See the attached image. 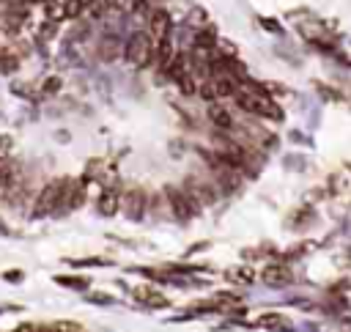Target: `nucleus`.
<instances>
[{"mask_svg":"<svg viewBox=\"0 0 351 332\" xmlns=\"http://www.w3.org/2000/svg\"><path fill=\"white\" fill-rule=\"evenodd\" d=\"M154 52H156V41L151 38L148 30H134V33L126 38V44H123V58H126V63H129V66H137V69L154 63Z\"/></svg>","mask_w":351,"mask_h":332,"instance_id":"f257e3e1","label":"nucleus"},{"mask_svg":"<svg viewBox=\"0 0 351 332\" xmlns=\"http://www.w3.org/2000/svg\"><path fill=\"white\" fill-rule=\"evenodd\" d=\"M162 192H165L167 209H170V214H173L176 222H189V220L200 211V206L186 195V189H184L181 184H167Z\"/></svg>","mask_w":351,"mask_h":332,"instance_id":"f03ea898","label":"nucleus"},{"mask_svg":"<svg viewBox=\"0 0 351 332\" xmlns=\"http://www.w3.org/2000/svg\"><path fill=\"white\" fill-rule=\"evenodd\" d=\"M60 195H63V178H58V181H47V184L41 187V192L36 195V200H33L30 217H33V220H41V217L55 214L58 206H60Z\"/></svg>","mask_w":351,"mask_h":332,"instance_id":"7ed1b4c3","label":"nucleus"},{"mask_svg":"<svg viewBox=\"0 0 351 332\" xmlns=\"http://www.w3.org/2000/svg\"><path fill=\"white\" fill-rule=\"evenodd\" d=\"M181 187L186 189V195H189L200 209H203V206H214L217 198H219V189H217V184H214L211 176H186Z\"/></svg>","mask_w":351,"mask_h":332,"instance_id":"20e7f679","label":"nucleus"},{"mask_svg":"<svg viewBox=\"0 0 351 332\" xmlns=\"http://www.w3.org/2000/svg\"><path fill=\"white\" fill-rule=\"evenodd\" d=\"M121 211H123L126 220L140 222L148 214V192L143 187H137V184L126 187L123 195H121Z\"/></svg>","mask_w":351,"mask_h":332,"instance_id":"39448f33","label":"nucleus"},{"mask_svg":"<svg viewBox=\"0 0 351 332\" xmlns=\"http://www.w3.org/2000/svg\"><path fill=\"white\" fill-rule=\"evenodd\" d=\"M170 30H173L170 14L165 8H154L148 14V33H151V38L154 41H165V38H170Z\"/></svg>","mask_w":351,"mask_h":332,"instance_id":"423d86ee","label":"nucleus"},{"mask_svg":"<svg viewBox=\"0 0 351 332\" xmlns=\"http://www.w3.org/2000/svg\"><path fill=\"white\" fill-rule=\"evenodd\" d=\"M261 280H263L266 285H288V283L293 280V272H291V266H285V263H269V266L261 272Z\"/></svg>","mask_w":351,"mask_h":332,"instance_id":"0eeeda50","label":"nucleus"},{"mask_svg":"<svg viewBox=\"0 0 351 332\" xmlns=\"http://www.w3.org/2000/svg\"><path fill=\"white\" fill-rule=\"evenodd\" d=\"M121 52H123V44H121V38L115 36V33H107V36H101L99 38V47H96V55L101 58V60H115V58H121Z\"/></svg>","mask_w":351,"mask_h":332,"instance_id":"6e6552de","label":"nucleus"},{"mask_svg":"<svg viewBox=\"0 0 351 332\" xmlns=\"http://www.w3.org/2000/svg\"><path fill=\"white\" fill-rule=\"evenodd\" d=\"M96 211H99L101 217H112V214H118V211H121V195H118L112 187H107V189L96 198Z\"/></svg>","mask_w":351,"mask_h":332,"instance_id":"1a4fd4ad","label":"nucleus"},{"mask_svg":"<svg viewBox=\"0 0 351 332\" xmlns=\"http://www.w3.org/2000/svg\"><path fill=\"white\" fill-rule=\"evenodd\" d=\"M208 121H211L219 132H230V129H236V121H233L230 110H225V107H222V104H217V102H211V104H208Z\"/></svg>","mask_w":351,"mask_h":332,"instance_id":"9d476101","label":"nucleus"},{"mask_svg":"<svg viewBox=\"0 0 351 332\" xmlns=\"http://www.w3.org/2000/svg\"><path fill=\"white\" fill-rule=\"evenodd\" d=\"M134 299L143 302L145 307H167V296L159 294V291H154V288H148V285L134 288Z\"/></svg>","mask_w":351,"mask_h":332,"instance_id":"9b49d317","label":"nucleus"},{"mask_svg":"<svg viewBox=\"0 0 351 332\" xmlns=\"http://www.w3.org/2000/svg\"><path fill=\"white\" fill-rule=\"evenodd\" d=\"M258 327L271 329V332H293V324L282 313H266V316H261L258 318Z\"/></svg>","mask_w":351,"mask_h":332,"instance_id":"f8f14e48","label":"nucleus"},{"mask_svg":"<svg viewBox=\"0 0 351 332\" xmlns=\"http://www.w3.org/2000/svg\"><path fill=\"white\" fill-rule=\"evenodd\" d=\"M19 69V55L11 47H0V74H14Z\"/></svg>","mask_w":351,"mask_h":332,"instance_id":"ddd939ff","label":"nucleus"},{"mask_svg":"<svg viewBox=\"0 0 351 332\" xmlns=\"http://www.w3.org/2000/svg\"><path fill=\"white\" fill-rule=\"evenodd\" d=\"M88 11V0H66L63 3V14L69 16V19H77V16H82Z\"/></svg>","mask_w":351,"mask_h":332,"instance_id":"4468645a","label":"nucleus"},{"mask_svg":"<svg viewBox=\"0 0 351 332\" xmlns=\"http://www.w3.org/2000/svg\"><path fill=\"white\" fill-rule=\"evenodd\" d=\"M186 25H189V27H195V30L206 27V25H208V16H206V11H203V8H192V14L186 16Z\"/></svg>","mask_w":351,"mask_h":332,"instance_id":"2eb2a0df","label":"nucleus"},{"mask_svg":"<svg viewBox=\"0 0 351 332\" xmlns=\"http://www.w3.org/2000/svg\"><path fill=\"white\" fill-rule=\"evenodd\" d=\"M60 85H63V82H60V77H47V80H44V85H41V93H44V96H52V93H58V91H60Z\"/></svg>","mask_w":351,"mask_h":332,"instance_id":"dca6fc26","label":"nucleus"},{"mask_svg":"<svg viewBox=\"0 0 351 332\" xmlns=\"http://www.w3.org/2000/svg\"><path fill=\"white\" fill-rule=\"evenodd\" d=\"M60 285H69V288H88L90 280L88 277H58Z\"/></svg>","mask_w":351,"mask_h":332,"instance_id":"f3484780","label":"nucleus"},{"mask_svg":"<svg viewBox=\"0 0 351 332\" xmlns=\"http://www.w3.org/2000/svg\"><path fill=\"white\" fill-rule=\"evenodd\" d=\"M228 277H230V280H241V283H250V280H252V272H250V269H244V266H239V269L228 272Z\"/></svg>","mask_w":351,"mask_h":332,"instance_id":"a211bd4d","label":"nucleus"},{"mask_svg":"<svg viewBox=\"0 0 351 332\" xmlns=\"http://www.w3.org/2000/svg\"><path fill=\"white\" fill-rule=\"evenodd\" d=\"M58 332H82V327L80 324H74V321H55L52 324Z\"/></svg>","mask_w":351,"mask_h":332,"instance_id":"6ab92c4d","label":"nucleus"},{"mask_svg":"<svg viewBox=\"0 0 351 332\" xmlns=\"http://www.w3.org/2000/svg\"><path fill=\"white\" fill-rule=\"evenodd\" d=\"M261 25H263L266 30H271V33H282V27H280L277 19H266V16H261Z\"/></svg>","mask_w":351,"mask_h":332,"instance_id":"aec40b11","label":"nucleus"},{"mask_svg":"<svg viewBox=\"0 0 351 332\" xmlns=\"http://www.w3.org/2000/svg\"><path fill=\"white\" fill-rule=\"evenodd\" d=\"M74 266H99V263H104L101 258H80V261H71Z\"/></svg>","mask_w":351,"mask_h":332,"instance_id":"412c9836","label":"nucleus"},{"mask_svg":"<svg viewBox=\"0 0 351 332\" xmlns=\"http://www.w3.org/2000/svg\"><path fill=\"white\" fill-rule=\"evenodd\" d=\"M88 299H90V302H101V305H110V302H112V299L104 296V294H88Z\"/></svg>","mask_w":351,"mask_h":332,"instance_id":"4be33fe9","label":"nucleus"},{"mask_svg":"<svg viewBox=\"0 0 351 332\" xmlns=\"http://www.w3.org/2000/svg\"><path fill=\"white\" fill-rule=\"evenodd\" d=\"M38 332H58L52 324H47V327H38Z\"/></svg>","mask_w":351,"mask_h":332,"instance_id":"5701e85b","label":"nucleus"},{"mask_svg":"<svg viewBox=\"0 0 351 332\" xmlns=\"http://www.w3.org/2000/svg\"><path fill=\"white\" fill-rule=\"evenodd\" d=\"M346 167H348V170H351V162H348V165H346Z\"/></svg>","mask_w":351,"mask_h":332,"instance_id":"b1692460","label":"nucleus"}]
</instances>
